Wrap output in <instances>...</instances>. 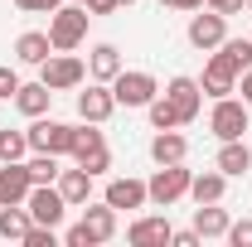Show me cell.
Returning a JSON list of instances; mask_svg holds the SVG:
<instances>
[{"label":"cell","mask_w":252,"mask_h":247,"mask_svg":"<svg viewBox=\"0 0 252 247\" xmlns=\"http://www.w3.org/2000/svg\"><path fill=\"white\" fill-rule=\"evenodd\" d=\"M228 209H219V204H199L194 209V233L199 238H228Z\"/></svg>","instance_id":"obj_22"},{"label":"cell","mask_w":252,"mask_h":247,"mask_svg":"<svg viewBox=\"0 0 252 247\" xmlns=\"http://www.w3.org/2000/svg\"><path fill=\"white\" fill-rule=\"evenodd\" d=\"M78 165H83V170H88V175H107V170H112V151H107V146H97V151H88L83 155V160H78Z\"/></svg>","instance_id":"obj_30"},{"label":"cell","mask_w":252,"mask_h":247,"mask_svg":"<svg viewBox=\"0 0 252 247\" xmlns=\"http://www.w3.org/2000/svg\"><path fill=\"white\" fill-rule=\"evenodd\" d=\"M209 131H214L219 141H243V131H248V102H238V97H214Z\"/></svg>","instance_id":"obj_5"},{"label":"cell","mask_w":252,"mask_h":247,"mask_svg":"<svg viewBox=\"0 0 252 247\" xmlns=\"http://www.w3.org/2000/svg\"><path fill=\"white\" fill-rule=\"evenodd\" d=\"M238 93H243V102L252 107V68H248V73H238Z\"/></svg>","instance_id":"obj_39"},{"label":"cell","mask_w":252,"mask_h":247,"mask_svg":"<svg viewBox=\"0 0 252 247\" xmlns=\"http://www.w3.org/2000/svg\"><path fill=\"white\" fill-rule=\"evenodd\" d=\"M117 5H136V0H117Z\"/></svg>","instance_id":"obj_41"},{"label":"cell","mask_w":252,"mask_h":247,"mask_svg":"<svg viewBox=\"0 0 252 247\" xmlns=\"http://www.w3.org/2000/svg\"><path fill=\"white\" fill-rule=\"evenodd\" d=\"M102 199H107L117 214H122V209H146V204H151V194H146V180H112Z\"/></svg>","instance_id":"obj_13"},{"label":"cell","mask_w":252,"mask_h":247,"mask_svg":"<svg viewBox=\"0 0 252 247\" xmlns=\"http://www.w3.org/2000/svg\"><path fill=\"white\" fill-rule=\"evenodd\" d=\"M146 112H151V126H156V131H180V112H175V102H170V97H151V107H146Z\"/></svg>","instance_id":"obj_26"},{"label":"cell","mask_w":252,"mask_h":247,"mask_svg":"<svg viewBox=\"0 0 252 247\" xmlns=\"http://www.w3.org/2000/svg\"><path fill=\"white\" fill-rule=\"evenodd\" d=\"M30 170H25V160H10V165H0V204H25L30 199Z\"/></svg>","instance_id":"obj_12"},{"label":"cell","mask_w":252,"mask_h":247,"mask_svg":"<svg viewBox=\"0 0 252 247\" xmlns=\"http://www.w3.org/2000/svg\"><path fill=\"white\" fill-rule=\"evenodd\" d=\"M122 68L126 63H122V49H117V44H97L93 54H88V78H93V83H112Z\"/></svg>","instance_id":"obj_16"},{"label":"cell","mask_w":252,"mask_h":247,"mask_svg":"<svg viewBox=\"0 0 252 247\" xmlns=\"http://www.w3.org/2000/svg\"><path fill=\"white\" fill-rule=\"evenodd\" d=\"M15 5H20L25 15H54V10H59L63 0H15Z\"/></svg>","instance_id":"obj_34"},{"label":"cell","mask_w":252,"mask_h":247,"mask_svg":"<svg viewBox=\"0 0 252 247\" xmlns=\"http://www.w3.org/2000/svg\"><path fill=\"white\" fill-rule=\"evenodd\" d=\"M199 88H204L209 97H228V93H238V73H233V68H228L219 54H214V59L204 63V78H199Z\"/></svg>","instance_id":"obj_15"},{"label":"cell","mask_w":252,"mask_h":247,"mask_svg":"<svg viewBox=\"0 0 252 247\" xmlns=\"http://www.w3.org/2000/svg\"><path fill=\"white\" fill-rule=\"evenodd\" d=\"M97 146H107V136L97 131V122L73 126V160H83V155H88V151H97Z\"/></svg>","instance_id":"obj_28"},{"label":"cell","mask_w":252,"mask_h":247,"mask_svg":"<svg viewBox=\"0 0 252 247\" xmlns=\"http://www.w3.org/2000/svg\"><path fill=\"white\" fill-rule=\"evenodd\" d=\"M25 155H30V136L5 126V131H0V165H10V160H25Z\"/></svg>","instance_id":"obj_29"},{"label":"cell","mask_w":252,"mask_h":247,"mask_svg":"<svg viewBox=\"0 0 252 247\" xmlns=\"http://www.w3.org/2000/svg\"><path fill=\"white\" fill-rule=\"evenodd\" d=\"M112 10H122L117 0H88V15H112Z\"/></svg>","instance_id":"obj_38"},{"label":"cell","mask_w":252,"mask_h":247,"mask_svg":"<svg viewBox=\"0 0 252 247\" xmlns=\"http://www.w3.org/2000/svg\"><path fill=\"white\" fill-rule=\"evenodd\" d=\"M189 180H194V170H185V160H180V165H160L156 175L146 180V194H151L156 209H170L175 199L189 194Z\"/></svg>","instance_id":"obj_2"},{"label":"cell","mask_w":252,"mask_h":247,"mask_svg":"<svg viewBox=\"0 0 252 247\" xmlns=\"http://www.w3.org/2000/svg\"><path fill=\"white\" fill-rule=\"evenodd\" d=\"M25 170H30V180H34V185H54V180H59V155L34 151L30 160H25Z\"/></svg>","instance_id":"obj_27"},{"label":"cell","mask_w":252,"mask_h":247,"mask_svg":"<svg viewBox=\"0 0 252 247\" xmlns=\"http://www.w3.org/2000/svg\"><path fill=\"white\" fill-rule=\"evenodd\" d=\"M228 243H233V247H252V218H243V223H228Z\"/></svg>","instance_id":"obj_33"},{"label":"cell","mask_w":252,"mask_h":247,"mask_svg":"<svg viewBox=\"0 0 252 247\" xmlns=\"http://www.w3.org/2000/svg\"><path fill=\"white\" fill-rule=\"evenodd\" d=\"M243 10H252V0H243Z\"/></svg>","instance_id":"obj_42"},{"label":"cell","mask_w":252,"mask_h":247,"mask_svg":"<svg viewBox=\"0 0 252 247\" xmlns=\"http://www.w3.org/2000/svg\"><path fill=\"white\" fill-rule=\"evenodd\" d=\"M54 185H59V194L68 199V209H78V204H88V199H93V175H88L83 165H78V170H59V180H54Z\"/></svg>","instance_id":"obj_17"},{"label":"cell","mask_w":252,"mask_h":247,"mask_svg":"<svg viewBox=\"0 0 252 247\" xmlns=\"http://www.w3.org/2000/svg\"><path fill=\"white\" fill-rule=\"evenodd\" d=\"M165 97L175 102V112H180V122H194L199 117V107H204V88H199V78H170V88H165Z\"/></svg>","instance_id":"obj_11"},{"label":"cell","mask_w":252,"mask_h":247,"mask_svg":"<svg viewBox=\"0 0 252 247\" xmlns=\"http://www.w3.org/2000/svg\"><path fill=\"white\" fill-rule=\"evenodd\" d=\"M83 78H88V63L73 59V54H59V49L39 63V83H44L49 93H68V88H78Z\"/></svg>","instance_id":"obj_3"},{"label":"cell","mask_w":252,"mask_h":247,"mask_svg":"<svg viewBox=\"0 0 252 247\" xmlns=\"http://www.w3.org/2000/svg\"><path fill=\"white\" fill-rule=\"evenodd\" d=\"M25 209H30L34 223H44V228H59L63 214H68V199L59 194V185H34L30 199H25Z\"/></svg>","instance_id":"obj_7"},{"label":"cell","mask_w":252,"mask_h":247,"mask_svg":"<svg viewBox=\"0 0 252 247\" xmlns=\"http://www.w3.org/2000/svg\"><path fill=\"white\" fill-rule=\"evenodd\" d=\"M170 243H175V247H199V243H204V238H199V233H194V228H185V233H175V238H170Z\"/></svg>","instance_id":"obj_37"},{"label":"cell","mask_w":252,"mask_h":247,"mask_svg":"<svg viewBox=\"0 0 252 247\" xmlns=\"http://www.w3.org/2000/svg\"><path fill=\"white\" fill-rule=\"evenodd\" d=\"M30 209L25 204H0V238L5 243H25V233H30Z\"/></svg>","instance_id":"obj_23"},{"label":"cell","mask_w":252,"mask_h":247,"mask_svg":"<svg viewBox=\"0 0 252 247\" xmlns=\"http://www.w3.org/2000/svg\"><path fill=\"white\" fill-rule=\"evenodd\" d=\"M214 170H223L228 180H243L252 170V151H248V141H223V151L219 160H214Z\"/></svg>","instance_id":"obj_18"},{"label":"cell","mask_w":252,"mask_h":247,"mask_svg":"<svg viewBox=\"0 0 252 247\" xmlns=\"http://www.w3.org/2000/svg\"><path fill=\"white\" fill-rule=\"evenodd\" d=\"M223 194H228V175L223 170H204V175L189 180V199L194 204H223Z\"/></svg>","instance_id":"obj_19"},{"label":"cell","mask_w":252,"mask_h":247,"mask_svg":"<svg viewBox=\"0 0 252 247\" xmlns=\"http://www.w3.org/2000/svg\"><path fill=\"white\" fill-rule=\"evenodd\" d=\"M170 10H204V0H170Z\"/></svg>","instance_id":"obj_40"},{"label":"cell","mask_w":252,"mask_h":247,"mask_svg":"<svg viewBox=\"0 0 252 247\" xmlns=\"http://www.w3.org/2000/svg\"><path fill=\"white\" fill-rule=\"evenodd\" d=\"M117 112V97H112V83H88V93H78V117L83 122H107Z\"/></svg>","instance_id":"obj_10"},{"label":"cell","mask_w":252,"mask_h":247,"mask_svg":"<svg viewBox=\"0 0 252 247\" xmlns=\"http://www.w3.org/2000/svg\"><path fill=\"white\" fill-rule=\"evenodd\" d=\"M170 238H175V228H170L165 214H146V218H136V223L126 228V243L131 247H165Z\"/></svg>","instance_id":"obj_9"},{"label":"cell","mask_w":252,"mask_h":247,"mask_svg":"<svg viewBox=\"0 0 252 247\" xmlns=\"http://www.w3.org/2000/svg\"><path fill=\"white\" fill-rule=\"evenodd\" d=\"M15 107L25 112V117H49V107H54V93L44 88V83H20V93H15Z\"/></svg>","instance_id":"obj_20"},{"label":"cell","mask_w":252,"mask_h":247,"mask_svg":"<svg viewBox=\"0 0 252 247\" xmlns=\"http://www.w3.org/2000/svg\"><path fill=\"white\" fill-rule=\"evenodd\" d=\"M160 93V83L146 73V68H122L117 78H112V97H117V107H151V97Z\"/></svg>","instance_id":"obj_4"},{"label":"cell","mask_w":252,"mask_h":247,"mask_svg":"<svg viewBox=\"0 0 252 247\" xmlns=\"http://www.w3.org/2000/svg\"><path fill=\"white\" fill-rule=\"evenodd\" d=\"M83 228L93 233V243H112L117 238V209L102 199V204H83Z\"/></svg>","instance_id":"obj_14"},{"label":"cell","mask_w":252,"mask_h":247,"mask_svg":"<svg viewBox=\"0 0 252 247\" xmlns=\"http://www.w3.org/2000/svg\"><path fill=\"white\" fill-rule=\"evenodd\" d=\"M30 136V151H49V155H73V126L54 122V117H34V126L25 131Z\"/></svg>","instance_id":"obj_6"},{"label":"cell","mask_w":252,"mask_h":247,"mask_svg":"<svg viewBox=\"0 0 252 247\" xmlns=\"http://www.w3.org/2000/svg\"><path fill=\"white\" fill-rule=\"evenodd\" d=\"M49 54H54V44H49V34H39V30H25L15 39V59L20 63H34V68H39Z\"/></svg>","instance_id":"obj_24"},{"label":"cell","mask_w":252,"mask_h":247,"mask_svg":"<svg viewBox=\"0 0 252 247\" xmlns=\"http://www.w3.org/2000/svg\"><path fill=\"white\" fill-rule=\"evenodd\" d=\"M209 10H219V15H238L243 10V0H204Z\"/></svg>","instance_id":"obj_36"},{"label":"cell","mask_w":252,"mask_h":247,"mask_svg":"<svg viewBox=\"0 0 252 247\" xmlns=\"http://www.w3.org/2000/svg\"><path fill=\"white\" fill-rule=\"evenodd\" d=\"M88 5H59L54 15H49V44L59 49V54H73L83 39H88Z\"/></svg>","instance_id":"obj_1"},{"label":"cell","mask_w":252,"mask_h":247,"mask_svg":"<svg viewBox=\"0 0 252 247\" xmlns=\"http://www.w3.org/2000/svg\"><path fill=\"white\" fill-rule=\"evenodd\" d=\"M189 44H194V49H204V54H209V49H219L223 39H228V15H219V10H209V5H204V10H199V15H189Z\"/></svg>","instance_id":"obj_8"},{"label":"cell","mask_w":252,"mask_h":247,"mask_svg":"<svg viewBox=\"0 0 252 247\" xmlns=\"http://www.w3.org/2000/svg\"><path fill=\"white\" fill-rule=\"evenodd\" d=\"M15 93H20V73L0 63V102H15Z\"/></svg>","instance_id":"obj_32"},{"label":"cell","mask_w":252,"mask_h":247,"mask_svg":"<svg viewBox=\"0 0 252 247\" xmlns=\"http://www.w3.org/2000/svg\"><path fill=\"white\" fill-rule=\"evenodd\" d=\"M219 59L233 68V73H248L252 68V39H223L219 44Z\"/></svg>","instance_id":"obj_25"},{"label":"cell","mask_w":252,"mask_h":247,"mask_svg":"<svg viewBox=\"0 0 252 247\" xmlns=\"http://www.w3.org/2000/svg\"><path fill=\"white\" fill-rule=\"evenodd\" d=\"M63 243H68V247H97V243H93V233H88L83 223H78V228H68V233H63Z\"/></svg>","instance_id":"obj_35"},{"label":"cell","mask_w":252,"mask_h":247,"mask_svg":"<svg viewBox=\"0 0 252 247\" xmlns=\"http://www.w3.org/2000/svg\"><path fill=\"white\" fill-rule=\"evenodd\" d=\"M73 5H88V0H73Z\"/></svg>","instance_id":"obj_43"},{"label":"cell","mask_w":252,"mask_h":247,"mask_svg":"<svg viewBox=\"0 0 252 247\" xmlns=\"http://www.w3.org/2000/svg\"><path fill=\"white\" fill-rule=\"evenodd\" d=\"M189 155V141L180 131H156V141H151V160L156 165H180Z\"/></svg>","instance_id":"obj_21"},{"label":"cell","mask_w":252,"mask_h":247,"mask_svg":"<svg viewBox=\"0 0 252 247\" xmlns=\"http://www.w3.org/2000/svg\"><path fill=\"white\" fill-rule=\"evenodd\" d=\"M59 243V228H44V223H30L25 233V247H54Z\"/></svg>","instance_id":"obj_31"}]
</instances>
